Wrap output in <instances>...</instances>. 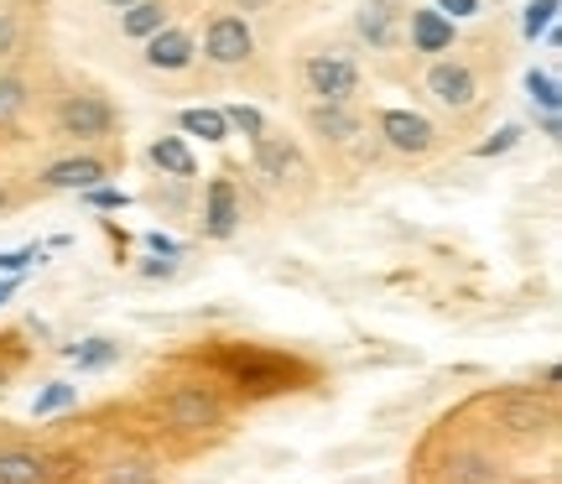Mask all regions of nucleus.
Returning a JSON list of instances; mask_svg holds the SVG:
<instances>
[{"label":"nucleus","instance_id":"2f4dec72","mask_svg":"<svg viewBox=\"0 0 562 484\" xmlns=\"http://www.w3.org/2000/svg\"><path fill=\"white\" fill-rule=\"evenodd\" d=\"M146 245H151V250H161V256H178V245L167 240V235H146Z\"/></svg>","mask_w":562,"mask_h":484},{"label":"nucleus","instance_id":"aec40b11","mask_svg":"<svg viewBox=\"0 0 562 484\" xmlns=\"http://www.w3.org/2000/svg\"><path fill=\"white\" fill-rule=\"evenodd\" d=\"M68 360L79 364V370H110V364L121 360V344L115 339H83L68 349Z\"/></svg>","mask_w":562,"mask_h":484},{"label":"nucleus","instance_id":"f3484780","mask_svg":"<svg viewBox=\"0 0 562 484\" xmlns=\"http://www.w3.org/2000/svg\"><path fill=\"white\" fill-rule=\"evenodd\" d=\"M151 161H157L172 182H188L193 172H199V167H193V151H188L178 136H157V142H151Z\"/></svg>","mask_w":562,"mask_h":484},{"label":"nucleus","instance_id":"412c9836","mask_svg":"<svg viewBox=\"0 0 562 484\" xmlns=\"http://www.w3.org/2000/svg\"><path fill=\"white\" fill-rule=\"evenodd\" d=\"M100 484H161V474L146 459H115L100 469Z\"/></svg>","mask_w":562,"mask_h":484},{"label":"nucleus","instance_id":"39448f33","mask_svg":"<svg viewBox=\"0 0 562 484\" xmlns=\"http://www.w3.org/2000/svg\"><path fill=\"white\" fill-rule=\"evenodd\" d=\"M58 131L63 136H79V142H104L115 131V110L100 94H68L58 104Z\"/></svg>","mask_w":562,"mask_h":484},{"label":"nucleus","instance_id":"f03ea898","mask_svg":"<svg viewBox=\"0 0 562 484\" xmlns=\"http://www.w3.org/2000/svg\"><path fill=\"white\" fill-rule=\"evenodd\" d=\"M250 53H256V32H250L245 16L220 11V16L209 21V32H203V58L214 63V68H240Z\"/></svg>","mask_w":562,"mask_h":484},{"label":"nucleus","instance_id":"0eeeda50","mask_svg":"<svg viewBox=\"0 0 562 484\" xmlns=\"http://www.w3.org/2000/svg\"><path fill=\"white\" fill-rule=\"evenodd\" d=\"M402 5L396 0H364L360 11H355V37L370 47V53H391L396 42H402Z\"/></svg>","mask_w":562,"mask_h":484},{"label":"nucleus","instance_id":"f704fd0d","mask_svg":"<svg viewBox=\"0 0 562 484\" xmlns=\"http://www.w3.org/2000/svg\"><path fill=\"white\" fill-rule=\"evenodd\" d=\"M11 292H16V282H0V303H5V297H11Z\"/></svg>","mask_w":562,"mask_h":484},{"label":"nucleus","instance_id":"423d86ee","mask_svg":"<svg viewBox=\"0 0 562 484\" xmlns=\"http://www.w3.org/2000/svg\"><path fill=\"white\" fill-rule=\"evenodd\" d=\"M427 94L442 104V110H474L480 100V79L469 63H453V58H438L427 68Z\"/></svg>","mask_w":562,"mask_h":484},{"label":"nucleus","instance_id":"6ab92c4d","mask_svg":"<svg viewBox=\"0 0 562 484\" xmlns=\"http://www.w3.org/2000/svg\"><path fill=\"white\" fill-rule=\"evenodd\" d=\"M178 125L188 136H203V142H229V121H224V110H182Z\"/></svg>","mask_w":562,"mask_h":484},{"label":"nucleus","instance_id":"5701e85b","mask_svg":"<svg viewBox=\"0 0 562 484\" xmlns=\"http://www.w3.org/2000/svg\"><path fill=\"white\" fill-rule=\"evenodd\" d=\"M526 94H531V104H542V110H552V115L562 110L558 79H552V74H542V68H531V74H526Z\"/></svg>","mask_w":562,"mask_h":484},{"label":"nucleus","instance_id":"9d476101","mask_svg":"<svg viewBox=\"0 0 562 484\" xmlns=\"http://www.w3.org/2000/svg\"><path fill=\"white\" fill-rule=\"evenodd\" d=\"M110 178V167L94 157H68V161H53L47 172H42V182L47 188H58V193H83V188H100V182Z\"/></svg>","mask_w":562,"mask_h":484},{"label":"nucleus","instance_id":"72a5a7b5","mask_svg":"<svg viewBox=\"0 0 562 484\" xmlns=\"http://www.w3.org/2000/svg\"><path fill=\"white\" fill-rule=\"evenodd\" d=\"M245 11H261V5H271V0H240Z\"/></svg>","mask_w":562,"mask_h":484},{"label":"nucleus","instance_id":"1a4fd4ad","mask_svg":"<svg viewBox=\"0 0 562 484\" xmlns=\"http://www.w3.org/2000/svg\"><path fill=\"white\" fill-rule=\"evenodd\" d=\"M193 37L182 32V26H161V32H151L146 37V63L157 68V74H178V68H188L193 63Z\"/></svg>","mask_w":562,"mask_h":484},{"label":"nucleus","instance_id":"b1692460","mask_svg":"<svg viewBox=\"0 0 562 484\" xmlns=\"http://www.w3.org/2000/svg\"><path fill=\"white\" fill-rule=\"evenodd\" d=\"M224 121H229V131H245L250 142H261L266 136V115L261 110H250V104H229V110H224Z\"/></svg>","mask_w":562,"mask_h":484},{"label":"nucleus","instance_id":"2eb2a0df","mask_svg":"<svg viewBox=\"0 0 562 484\" xmlns=\"http://www.w3.org/2000/svg\"><path fill=\"white\" fill-rule=\"evenodd\" d=\"M501 417L510 432H547L552 406H537V396H510V402H501Z\"/></svg>","mask_w":562,"mask_h":484},{"label":"nucleus","instance_id":"7c9ffc66","mask_svg":"<svg viewBox=\"0 0 562 484\" xmlns=\"http://www.w3.org/2000/svg\"><path fill=\"white\" fill-rule=\"evenodd\" d=\"M438 11L448 21H469V16H480V0H438Z\"/></svg>","mask_w":562,"mask_h":484},{"label":"nucleus","instance_id":"393cba45","mask_svg":"<svg viewBox=\"0 0 562 484\" xmlns=\"http://www.w3.org/2000/svg\"><path fill=\"white\" fill-rule=\"evenodd\" d=\"M552 16H558V0H531L526 5V21H521V32H526V42H537L552 26Z\"/></svg>","mask_w":562,"mask_h":484},{"label":"nucleus","instance_id":"f8f14e48","mask_svg":"<svg viewBox=\"0 0 562 484\" xmlns=\"http://www.w3.org/2000/svg\"><path fill=\"white\" fill-rule=\"evenodd\" d=\"M453 26H459V21H448L438 5H422V11H412V21H406L417 53H448V47H453Z\"/></svg>","mask_w":562,"mask_h":484},{"label":"nucleus","instance_id":"dca6fc26","mask_svg":"<svg viewBox=\"0 0 562 484\" xmlns=\"http://www.w3.org/2000/svg\"><path fill=\"white\" fill-rule=\"evenodd\" d=\"M250 146H256V167H261L266 182H286V172H297V146L271 142V136H261V142H250Z\"/></svg>","mask_w":562,"mask_h":484},{"label":"nucleus","instance_id":"a211bd4d","mask_svg":"<svg viewBox=\"0 0 562 484\" xmlns=\"http://www.w3.org/2000/svg\"><path fill=\"white\" fill-rule=\"evenodd\" d=\"M121 26H125V37L146 42L151 32H161V26H167V5H161V0H136V5L125 11Z\"/></svg>","mask_w":562,"mask_h":484},{"label":"nucleus","instance_id":"9b49d317","mask_svg":"<svg viewBox=\"0 0 562 484\" xmlns=\"http://www.w3.org/2000/svg\"><path fill=\"white\" fill-rule=\"evenodd\" d=\"M307 131H313V136H323V142H334V146H349L355 136H360V115H355L349 104L318 100L313 110H307Z\"/></svg>","mask_w":562,"mask_h":484},{"label":"nucleus","instance_id":"4be33fe9","mask_svg":"<svg viewBox=\"0 0 562 484\" xmlns=\"http://www.w3.org/2000/svg\"><path fill=\"white\" fill-rule=\"evenodd\" d=\"M26 83L16 79V74H0V125H16L21 115H26Z\"/></svg>","mask_w":562,"mask_h":484},{"label":"nucleus","instance_id":"c85d7f7f","mask_svg":"<svg viewBox=\"0 0 562 484\" xmlns=\"http://www.w3.org/2000/svg\"><path fill=\"white\" fill-rule=\"evenodd\" d=\"M21 42V21L11 16V11H0V58H11Z\"/></svg>","mask_w":562,"mask_h":484},{"label":"nucleus","instance_id":"a878e982","mask_svg":"<svg viewBox=\"0 0 562 484\" xmlns=\"http://www.w3.org/2000/svg\"><path fill=\"white\" fill-rule=\"evenodd\" d=\"M74 402V385H53V391H47V396H37V406H32V412H37V417H47V412H63V406Z\"/></svg>","mask_w":562,"mask_h":484},{"label":"nucleus","instance_id":"473e14b6","mask_svg":"<svg viewBox=\"0 0 562 484\" xmlns=\"http://www.w3.org/2000/svg\"><path fill=\"white\" fill-rule=\"evenodd\" d=\"M104 5H110V11H131L136 0H104Z\"/></svg>","mask_w":562,"mask_h":484},{"label":"nucleus","instance_id":"20e7f679","mask_svg":"<svg viewBox=\"0 0 562 484\" xmlns=\"http://www.w3.org/2000/svg\"><path fill=\"white\" fill-rule=\"evenodd\" d=\"M167 423L178 427V432H214L224 423V406L214 391H203V385H178L172 396H167Z\"/></svg>","mask_w":562,"mask_h":484},{"label":"nucleus","instance_id":"c756f323","mask_svg":"<svg viewBox=\"0 0 562 484\" xmlns=\"http://www.w3.org/2000/svg\"><path fill=\"white\" fill-rule=\"evenodd\" d=\"M83 199H89V209H125V193H115V188H83Z\"/></svg>","mask_w":562,"mask_h":484},{"label":"nucleus","instance_id":"c9c22d12","mask_svg":"<svg viewBox=\"0 0 562 484\" xmlns=\"http://www.w3.org/2000/svg\"><path fill=\"white\" fill-rule=\"evenodd\" d=\"M5 203H11V193H5V188H0V209H5Z\"/></svg>","mask_w":562,"mask_h":484},{"label":"nucleus","instance_id":"4468645a","mask_svg":"<svg viewBox=\"0 0 562 484\" xmlns=\"http://www.w3.org/2000/svg\"><path fill=\"white\" fill-rule=\"evenodd\" d=\"M448 484H501V464H495L490 453L463 448V453L448 459Z\"/></svg>","mask_w":562,"mask_h":484},{"label":"nucleus","instance_id":"6e6552de","mask_svg":"<svg viewBox=\"0 0 562 484\" xmlns=\"http://www.w3.org/2000/svg\"><path fill=\"white\" fill-rule=\"evenodd\" d=\"M235 224H240L235 182H229V178H214V182H209V193H203V229H209L214 240H229V235H235Z\"/></svg>","mask_w":562,"mask_h":484},{"label":"nucleus","instance_id":"cd10ccee","mask_svg":"<svg viewBox=\"0 0 562 484\" xmlns=\"http://www.w3.org/2000/svg\"><path fill=\"white\" fill-rule=\"evenodd\" d=\"M32 261H42L37 245H26V250H5V256H0V271H5V277H16V271H26Z\"/></svg>","mask_w":562,"mask_h":484},{"label":"nucleus","instance_id":"7ed1b4c3","mask_svg":"<svg viewBox=\"0 0 562 484\" xmlns=\"http://www.w3.org/2000/svg\"><path fill=\"white\" fill-rule=\"evenodd\" d=\"M381 142L396 151V157H427L438 146V125L417 115V110H381Z\"/></svg>","mask_w":562,"mask_h":484},{"label":"nucleus","instance_id":"e433bc0d","mask_svg":"<svg viewBox=\"0 0 562 484\" xmlns=\"http://www.w3.org/2000/svg\"><path fill=\"white\" fill-rule=\"evenodd\" d=\"M0 385H5V375H0Z\"/></svg>","mask_w":562,"mask_h":484},{"label":"nucleus","instance_id":"f257e3e1","mask_svg":"<svg viewBox=\"0 0 562 484\" xmlns=\"http://www.w3.org/2000/svg\"><path fill=\"white\" fill-rule=\"evenodd\" d=\"M302 83H307L313 100L349 104L360 94V68L349 58H339V53H313V58H302Z\"/></svg>","mask_w":562,"mask_h":484},{"label":"nucleus","instance_id":"ddd939ff","mask_svg":"<svg viewBox=\"0 0 562 484\" xmlns=\"http://www.w3.org/2000/svg\"><path fill=\"white\" fill-rule=\"evenodd\" d=\"M0 484H53V464L37 448H0Z\"/></svg>","mask_w":562,"mask_h":484},{"label":"nucleus","instance_id":"bb28decb","mask_svg":"<svg viewBox=\"0 0 562 484\" xmlns=\"http://www.w3.org/2000/svg\"><path fill=\"white\" fill-rule=\"evenodd\" d=\"M516 142H521V125H505L501 136H495V142H484L480 151H474V157H505V151H510Z\"/></svg>","mask_w":562,"mask_h":484}]
</instances>
